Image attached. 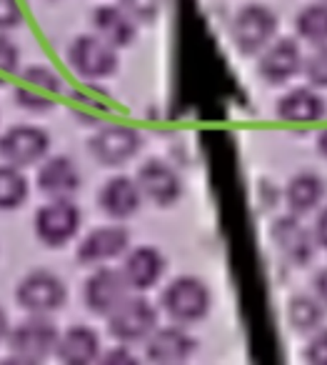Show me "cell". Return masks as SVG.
Segmentation results:
<instances>
[{
  "label": "cell",
  "instance_id": "obj_33",
  "mask_svg": "<svg viewBox=\"0 0 327 365\" xmlns=\"http://www.w3.org/2000/svg\"><path fill=\"white\" fill-rule=\"evenodd\" d=\"M312 288H315V295L320 298V303L327 308V268H322L320 273L312 280Z\"/></svg>",
  "mask_w": 327,
  "mask_h": 365
},
{
  "label": "cell",
  "instance_id": "obj_34",
  "mask_svg": "<svg viewBox=\"0 0 327 365\" xmlns=\"http://www.w3.org/2000/svg\"><path fill=\"white\" fill-rule=\"evenodd\" d=\"M105 360H108V363H115V360H118V363H133L135 358H133L128 350H113V353L105 355Z\"/></svg>",
  "mask_w": 327,
  "mask_h": 365
},
{
  "label": "cell",
  "instance_id": "obj_37",
  "mask_svg": "<svg viewBox=\"0 0 327 365\" xmlns=\"http://www.w3.org/2000/svg\"><path fill=\"white\" fill-rule=\"evenodd\" d=\"M322 3H327V0H322Z\"/></svg>",
  "mask_w": 327,
  "mask_h": 365
},
{
  "label": "cell",
  "instance_id": "obj_22",
  "mask_svg": "<svg viewBox=\"0 0 327 365\" xmlns=\"http://www.w3.org/2000/svg\"><path fill=\"white\" fill-rule=\"evenodd\" d=\"M93 28L113 48H128L137 36V23L120 6H100L93 11Z\"/></svg>",
  "mask_w": 327,
  "mask_h": 365
},
{
  "label": "cell",
  "instance_id": "obj_14",
  "mask_svg": "<svg viewBox=\"0 0 327 365\" xmlns=\"http://www.w3.org/2000/svg\"><path fill=\"white\" fill-rule=\"evenodd\" d=\"M195 345V338L180 323L165 325V328H155L145 338V358L157 365H177L190 360Z\"/></svg>",
  "mask_w": 327,
  "mask_h": 365
},
{
  "label": "cell",
  "instance_id": "obj_17",
  "mask_svg": "<svg viewBox=\"0 0 327 365\" xmlns=\"http://www.w3.org/2000/svg\"><path fill=\"white\" fill-rule=\"evenodd\" d=\"M123 275H125L128 285L135 293H145V290L155 288L157 280L165 273V258L157 248L152 245H137L123 260Z\"/></svg>",
  "mask_w": 327,
  "mask_h": 365
},
{
  "label": "cell",
  "instance_id": "obj_20",
  "mask_svg": "<svg viewBox=\"0 0 327 365\" xmlns=\"http://www.w3.org/2000/svg\"><path fill=\"white\" fill-rule=\"evenodd\" d=\"M56 355L66 365H90L100 358V338L88 325H73L61 333Z\"/></svg>",
  "mask_w": 327,
  "mask_h": 365
},
{
  "label": "cell",
  "instance_id": "obj_6",
  "mask_svg": "<svg viewBox=\"0 0 327 365\" xmlns=\"http://www.w3.org/2000/svg\"><path fill=\"white\" fill-rule=\"evenodd\" d=\"M68 63L85 81H100L118 71V48H113L95 33H85L71 43Z\"/></svg>",
  "mask_w": 327,
  "mask_h": 365
},
{
  "label": "cell",
  "instance_id": "obj_13",
  "mask_svg": "<svg viewBox=\"0 0 327 365\" xmlns=\"http://www.w3.org/2000/svg\"><path fill=\"white\" fill-rule=\"evenodd\" d=\"M128 248H130V233H128V228H123V225H103V228L90 230L81 240L76 258L81 265L98 268V265L128 253Z\"/></svg>",
  "mask_w": 327,
  "mask_h": 365
},
{
  "label": "cell",
  "instance_id": "obj_25",
  "mask_svg": "<svg viewBox=\"0 0 327 365\" xmlns=\"http://www.w3.org/2000/svg\"><path fill=\"white\" fill-rule=\"evenodd\" d=\"M31 182L23 175V168L18 165H0V210H18L28 200Z\"/></svg>",
  "mask_w": 327,
  "mask_h": 365
},
{
  "label": "cell",
  "instance_id": "obj_28",
  "mask_svg": "<svg viewBox=\"0 0 327 365\" xmlns=\"http://www.w3.org/2000/svg\"><path fill=\"white\" fill-rule=\"evenodd\" d=\"M18 66H21V51L6 33L0 31V86L11 76H16Z\"/></svg>",
  "mask_w": 327,
  "mask_h": 365
},
{
  "label": "cell",
  "instance_id": "obj_36",
  "mask_svg": "<svg viewBox=\"0 0 327 365\" xmlns=\"http://www.w3.org/2000/svg\"><path fill=\"white\" fill-rule=\"evenodd\" d=\"M317 150H320L322 158H327V128L317 135Z\"/></svg>",
  "mask_w": 327,
  "mask_h": 365
},
{
  "label": "cell",
  "instance_id": "obj_1",
  "mask_svg": "<svg viewBox=\"0 0 327 365\" xmlns=\"http://www.w3.org/2000/svg\"><path fill=\"white\" fill-rule=\"evenodd\" d=\"M160 305L172 323L190 325L210 313L212 295L210 288L200 278H195V275H180V278H175L162 290Z\"/></svg>",
  "mask_w": 327,
  "mask_h": 365
},
{
  "label": "cell",
  "instance_id": "obj_30",
  "mask_svg": "<svg viewBox=\"0 0 327 365\" xmlns=\"http://www.w3.org/2000/svg\"><path fill=\"white\" fill-rule=\"evenodd\" d=\"M305 360L310 365H327V328H317L305 345Z\"/></svg>",
  "mask_w": 327,
  "mask_h": 365
},
{
  "label": "cell",
  "instance_id": "obj_3",
  "mask_svg": "<svg viewBox=\"0 0 327 365\" xmlns=\"http://www.w3.org/2000/svg\"><path fill=\"white\" fill-rule=\"evenodd\" d=\"M58 333L56 323L48 315H33L16 325L8 333V348L18 360L26 363H41V360L51 358L58 348Z\"/></svg>",
  "mask_w": 327,
  "mask_h": 365
},
{
  "label": "cell",
  "instance_id": "obj_19",
  "mask_svg": "<svg viewBox=\"0 0 327 365\" xmlns=\"http://www.w3.org/2000/svg\"><path fill=\"white\" fill-rule=\"evenodd\" d=\"M81 170L68 155H53L38 170V188L48 198H73L81 190Z\"/></svg>",
  "mask_w": 327,
  "mask_h": 365
},
{
  "label": "cell",
  "instance_id": "obj_21",
  "mask_svg": "<svg viewBox=\"0 0 327 365\" xmlns=\"http://www.w3.org/2000/svg\"><path fill=\"white\" fill-rule=\"evenodd\" d=\"M277 118L285 123H317L325 118V98L312 88H292L277 101Z\"/></svg>",
  "mask_w": 327,
  "mask_h": 365
},
{
  "label": "cell",
  "instance_id": "obj_27",
  "mask_svg": "<svg viewBox=\"0 0 327 365\" xmlns=\"http://www.w3.org/2000/svg\"><path fill=\"white\" fill-rule=\"evenodd\" d=\"M302 73H305L307 83L315 88H327V43L315 46L305 63H302Z\"/></svg>",
  "mask_w": 327,
  "mask_h": 365
},
{
  "label": "cell",
  "instance_id": "obj_16",
  "mask_svg": "<svg viewBox=\"0 0 327 365\" xmlns=\"http://www.w3.org/2000/svg\"><path fill=\"white\" fill-rule=\"evenodd\" d=\"M270 238L275 243V248L290 260L292 265H307L315 255V235L297 220L295 213L282 215L272 223Z\"/></svg>",
  "mask_w": 327,
  "mask_h": 365
},
{
  "label": "cell",
  "instance_id": "obj_24",
  "mask_svg": "<svg viewBox=\"0 0 327 365\" xmlns=\"http://www.w3.org/2000/svg\"><path fill=\"white\" fill-rule=\"evenodd\" d=\"M287 320L297 333H315L325 323V305L317 295H295L287 303Z\"/></svg>",
  "mask_w": 327,
  "mask_h": 365
},
{
  "label": "cell",
  "instance_id": "obj_9",
  "mask_svg": "<svg viewBox=\"0 0 327 365\" xmlns=\"http://www.w3.org/2000/svg\"><path fill=\"white\" fill-rule=\"evenodd\" d=\"M51 150V135L38 125H13L0 135V158L11 165L28 168L41 163Z\"/></svg>",
  "mask_w": 327,
  "mask_h": 365
},
{
  "label": "cell",
  "instance_id": "obj_23",
  "mask_svg": "<svg viewBox=\"0 0 327 365\" xmlns=\"http://www.w3.org/2000/svg\"><path fill=\"white\" fill-rule=\"evenodd\" d=\"M325 190L327 188H325L322 175H317V173H312V170H302L287 180L285 203H287V208H290V213L305 215L322 203Z\"/></svg>",
  "mask_w": 327,
  "mask_h": 365
},
{
  "label": "cell",
  "instance_id": "obj_4",
  "mask_svg": "<svg viewBox=\"0 0 327 365\" xmlns=\"http://www.w3.org/2000/svg\"><path fill=\"white\" fill-rule=\"evenodd\" d=\"M83 223V213L71 198H51L36 213L33 228L43 245L48 248H63L78 235Z\"/></svg>",
  "mask_w": 327,
  "mask_h": 365
},
{
  "label": "cell",
  "instance_id": "obj_35",
  "mask_svg": "<svg viewBox=\"0 0 327 365\" xmlns=\"http://www.w3.org/2000/svg\"><path fill=\"white\" fill-rule=\"evenodd\" d=\"M8 333H11V325H8V315H6V310L0 308V343H3V340H8Z\"/></svg>",
  "mask_w": 327,
  "mask_h": 365
},
{
  "label": "cell",
  "instance_id": "obj_15",
  "mask_svg": "<svg viewBox=\"0 0 327 365\" xmlns=\"http://www.w3.org/2000/svg\"><path fill=\"white\" fill-rule=\"evenodd\" d=\"M302 63L305 61H302L300 46L290 38H280L275 43L270 41L260 51L257 73L262 76V81L272 83V86H282L302 71Z\"/></svg>",
  "mask_w": 327,
  "mask_h": 365
},
{
  "label": "cell",
  "instance_id": "obj_8",
  "mask_svg": "<svg viewBox=\"0 0 327 365\" xmlns=\"http://www.w3.org/2000/svg\"><path fill=\"white\" fill-rule=\"evenodd\" d=\"M140 145H142L140 133L133 125H123V123H108V125L98 128L95 135L88 143L90 155L100 165L108 168H118L130 160V158H135Z\"/></svg>",
  "mask_w": 327,
  "mask_h": 365
},
{
  "label": "cell",
  "instance_id": "obj_5",
  "mask_svg": "<svg viewBox=\"0 0 327 365\" xmlns=\"http://www.w3.org/2000/svg\"><path fill=\"white\" fill-rule=\"evenodd\" d=\"M68 290L66 283L51 270H31L18 283L16 300L26 313L33 315H51L66 305Z\"/></svg>",
  "mask_w": 327,
  "mask_h": 365
},
{
  "label": "cell",
  "instance_id": "obj_32",
  "mask_svg": "<svg viewBox=\"0 0 327 365\" xmlns=\"http://www.w3.org/2000/svg\"><path fill=\"white\" fill-rule=\"evenodd\" d=\"M312 235H315V243L320 248L327 250V205L317 213V220H315V228H312Z\"/></svg>",
  "mask_w": 327,
  "mask_h": 365
},
{
  "label": "cell",
  "instance_id": "obj_2",
  "mask_svg": "<svg viewBox=\"0 0 327 365\" xmlns=\"http://www.w3.org/2000/svg\"><path fill=\"white\" fill-rule=\"evenodd\" d=\"M157 328V308L142 295L128 293L115 308L108 313V333L118 343H140Z\"/></svg>",
  "mask_w": 327,
  "mask_h": 365
},
{
  "label": "cell",
  "instance_id": "obj_31",
  "mask_svg": "<svg viewBox=\"0 0 327 365\" xmlns=\"http://www.w3.org/2000/svg\"><path fill=\"white\" fill-rule=\"evenodd\" d=\"M23 23V8L18 0H0V31H13Z\"/></svg>",
  "mask_w": 327,
  "mask_h": 365
},
{
  "label": "cell",
  "instance_id": "obj_26",
  "mask_svg": "<svg viewBox=\"0 0 327 365\" xmlns=\"http://www.w3.org/2000/svg\"><path fill=\"white\" fill-rule=\"evenodd\" d=\"M295 31L302 41L312 43V46H322L327 43V3H312L305 6L295 16Z\"/></svg>",
  "mask_w": 327,
  "mask_h": 365
},
{
  "label": "cell",
  "instance_id": "obj_18",
  "mask_svg": "<svg viewBox=\"0 0 327 365\" xmlns=\"http://www.w3.org/2000/svg\"><path fill=\"white\" fill-rule=\"evenodd\" d=\"M142 193L137 188L135 178L115 175L105 182L98 193V205L100 210L113 220H128L140 210Z\"/></svg>",
  "mask_w": 327,
  "mask_h": 365
},
{
  "label": "cell",
  "instance_id": "obj_29",
  "mask_svg": "<svg viewBox=\"0 0 327 365\" xmlns=\"http://www.w3.org/2000/svg\"><path fill=\"white\" fill-rule=\"evenodd\" d=\"M118 6L128 13L135 23H150L160 13L162 0H118Z\"/></svg>",
  "mask_w": 327,
  "mask_h": 365
},
{
  "label": "cell",
  "instance_id": "obj_12",
  "mask_svg": "<svg viewBox=\"0 0 327 365\" xmlns=\"http://www.w3.org/2000/svg\"><path fill=\"white\" fill-rule=\"evenodd\" d=\"M137 188H140L142 198L150 203L160 205V208H170L180 200L182 195V180L172 165L162 160H147L137 170Z\"/></svg>",
  "mask_w": 327,
  "mask_h": 365
},
{
  "label": "cell",
  "instance_id": "obj_10",
  "mask_svg": "<svg viewBox=\"0 0 327 365\" xmlns=\"http://www.w3.org/2000/svg\"><path fill=\"white\" fill-rule=\"evenodd\" d=\"M63 93V78L48 66H31L21 73V83L13 96L16 103L26 110L43 113L56 106V98Z\"/></svg>",
  "mask_w": 327,
  "mask_h": 365
},
{
  "label": "cell",
  "instance_id": "obj_7",
  "mask_svg": "<svg viewBox=\"0 0 327 365\" xmlns=\"http://www.w3.org/2000/svg\"><path fill=\"white\" fill-rule=\"evenodd\" d=\"M230 31L237 51L245 53V56H252V53H260L275 38L277 16L272 8L262 6V3H250V6L237 11V16L232 18Z\"/></svg>",
  "mask_w": 327,
  "mask_h": 365
},
{
  "label": "cell",
  "instance_id": "obj_11",
  "mask_svg": "<svg viewBox=\"0 0 327 365\" xmlns=\"http://www.w3.org/2000/svg\"><path fill=\"white\" fill-rule=\"evenodd\" d=\"M130 293V285H128L123 270L105 268V265H98L93 270V275L83 285V303L90 313L105 315L120 303L125 295Z\"/></svg>",
  "mask_w": 327,
  "mask_h": 365
}]
</instances>
